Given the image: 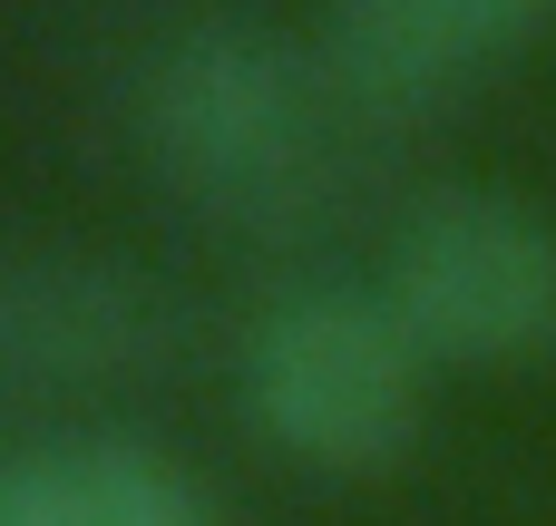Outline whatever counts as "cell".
Listing matches in <instances>:
<instances>
[{"label":"cell","mask_w":556,"mask_h":526,"mask_svg":"<svg viewBox=\"0 0 556 526\" xmlns=\"http://www.w3.org/2000/svg\"><path fill=\"white\" fill-rule=\"evenodd\" d=\"M127 117L156 185L205 224L274 234L323 205V176H332L323 98L303 59L244 20H186L176 39H156Z\"/></svg>","instance_id":"6da1fadb"},{"label":"cell","mask_w":556,"mask_h":526,"mask_svg":"<svg viewBox=\"0 0 556 526\" xmlns=\"http://www.w3.org/2000/svg\"><path fill=\"white\" fill-rule=\"evenodd\" d=\"M420 381L430 351L410 342L381 283H293L283 303L254 312L235 361L254 439L313 478L391 469L420 429Z\"/></svg>","instance_id":"7a4b0ae2"},{"label":"cell","mask_w":556,"mask_h":526,"mask_svg":"<svg viewBox=\"0 0 556 526\" xmlns=\"http://www.w3.org/2000/svg\"><path fill=\"white\" fill-rule=\"evenodd\" d=\"M381 293L430 361H528L556 342V224L498 185H440L401 215Z\"/></svg>","instance_id":"3957f363"},{"label":"cell","mask_w":556,"mask_h":526,"mask_svg":"<svg viewBox=\"0 0 556 526\" xmlns=\"http://www.w3.org/2000/svg\"><path fill=\"white\" fill-rule=\"evenodd\" d=\"M176 361H186V303L166 273L98 244L0 234V390L10 400L147 390Z\"/></svg>","instance_id":"277c9868"},{"label":"cell","mask_w":556,"mask_h":526,"mask_svg":"<svg viewBox=\"0 0 556 526\" xmlns=\"http://www.w3.org/2000/svg\"><path fill=\"white\" fill-rule=\"evenodd\" d=\"M556 0H332L323 49L352 107H430L547 29Z\"/></svg>","instance_id":"5b68a950"},{"label":"cell","mask_w":556,"mask_h":526,"mask_svg":"<svg viewBox=\"0 0 556 526\" xmlns=\"http://www.w3.org/2000/svg\"><path fill=\"white\" fill-rule=\"evenodd\" d=\"M0 526H215L195 478L147 439L68 429L0 459Z\"/></svg>","instance_id":"8992f818"}]
</instances>
